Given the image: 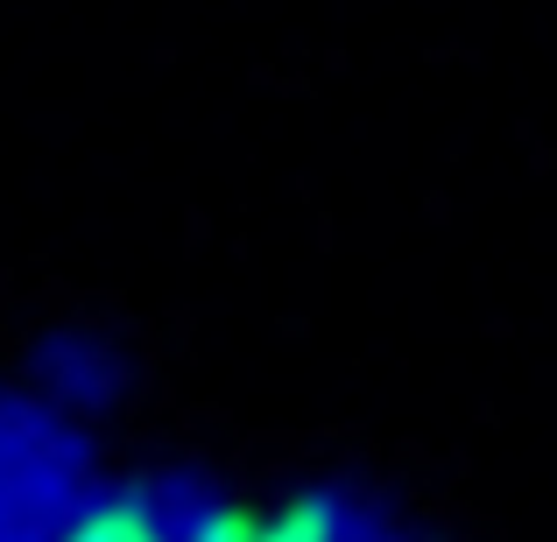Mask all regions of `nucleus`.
<instances>
[{
    "label": "nucleus",
    "instance_id": "obj_1",
    "mask_svg": "<svg viewBox=\"0 0 557 542\" xmlns=\"http://www.w3.org/2000/svg\"><path fill=\"white\" fill-rule=\"evenodd\" d=\"M50 542H423L403 515L339 479H289L269 493L205 487L198 472H127L78 493Z\"/></svg>",
    "mask_w": 557,
    "mask_h": 542
}]
</instances>
